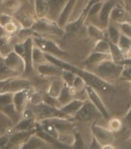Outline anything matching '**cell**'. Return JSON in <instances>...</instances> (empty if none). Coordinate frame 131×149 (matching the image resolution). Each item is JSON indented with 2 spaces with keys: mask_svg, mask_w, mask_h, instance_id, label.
Segmentation results:
<instances>
[{
  "mask_svg": "<svg viewBox=\"0 0 131 149\" xmlns=\"http://www.w3.org/2000/svg\"><path fill=\"white\" fill-rule=\"evenodd\" d=\"M122 76H124L126 78L131 77V66H128L127 67H125Z\"/></svg>",
  "mask_w": 131,
  "mask_h": 149,
  "instance_id": "obj_54",
  "label": "cell"
},
{
  "mask_svg": "<svg viewBox=\"0 0 131 149\" xmlns=\"http://www.w3.org/2000/svg\"><path fill=\"white\" fill-rule=\"evenodd\" d=\"M37 120L22 118L13 126L14 131H29L35 129V125Z\"/></svg>",
  "mask_w": 131,
  "mask_h": 149,
  "instance_id": "obj_24",
  "label": "cell"
},
{
  "mask_svg": "<svg viewBox=\"0 0 131 149\" xmlns=\"http://www.w3.org/2000/svg\"><path fill=\"white\" fill-rule=\"evenodd\" d=\"M117 46L124 53L125 56H126V54L129 51L130 49L131 48V39L121 34V36L119 39V41L117 42Z\"/></svg>",
  "mask_w": 131,
  "mask_h": 149,
  "instance_id": "obj_40",
  "label": "cell"
},
{
  "mask_svg": "<svg viewBox=\"0 0 131 149\" xmlns=\"http://www.w3.org/2000/svg\"><path fill=\"white\" fill-rule=\"evenodd\" d=\"M92 51L110 55V44L108 40L104 39V40L96 41L94 44Z\"/></svg>",
  "mask_w": 131,
  "mask_h": 149,
  "instance_id": "obj_36",
  "label": "cell"
},
{
  "mask_svg": "<svg viewBox=\"0 0 131 149\" xmlns=\"http://www.w3.org/2000/svg\"><path fill=\"white\" fill-rule=\"evenodd\" d=\"M36 108L34 111L36 116V120H42L45 119H71L66 116L64 113L60 111V108L51 107L45 103H42L39 106L35 107Z\"/></svg>",
  "mask_w": 131,
  "mask_h": 149,
  "instance_id": "obj_6",
  "label": "cell"
},
{
  "mask_svg": "<svg viewBox=\"0 0 131 149\" xmlns=\"http://www.w3.org/2000/svg\"><path fill=\"white\" fill-rule=\"evenodd\" d=\"M103 2H96V3L93 5L92 6L89 7V9H88L87 13H86L87 16H96V15H97V14H99L100 9H101V7H102Z\"/></svg>",
  "mask_w": 131,
  "mask_h": 149,
  "instance_id": "obj_47",
  "label": "cell"
},
{
  "mask_svg": "<svg viewBox=\"0 0 131 149\" xmlns=\"http://www.w3.org/2000/svg\"><path fill=\"white\" fill-rule=\"evenodd\" d=\"M11 41V36L0 38V55L2 58L13 50V45Z\"/></svg>",
  "mask_w": 131,
  "mask_h": 149,
  "instance_id": "obj_30",
  "label": "cell"
},
{
  "mask_svg": "<svg viewBox=\"0 0 131 149\" xmlns=\"http://www.w3.org/2000/svg\"><path fill=\"white\" fill-rule=\"evenodd\" d=\"M87 33L92 40L96 41L104 40L105 33L100 27L94 24H89L87 26Z\"/></svg>",
  "mask_w": 131,
  "mask_h": 149,
  "instance_id": "obj_28",
  "label": "cell"
},
{
  "mask_svg": "<svg viewBox=\"0 0 131 149\" xmlns=\"http://www.w3.org/2000/svg\"><path fill=\"white\" fill-rule=\"evenodd\" d=\"M57 140L62 145L69 148H71L75 140L74 132H67V133H61L58 134Z\"/></svg>",
  "mask_w": 131,
  "mask_h": 149,
  "instance_id": "obj_34",
  "label": "cell"
},
{
  "mask_svg": "<svg viewBox=\"0 0 131 149\" xmlns=\"http://www.w3.org/2000/svg\"><path fill=\"white\" fill-rule=\"evenodd\" d=\"M52 123L56 127L58 134L73 132L75 130V125L70 119H50Z\"/></svg>",
  "mask_w": 131,
  "mask_h": 149,
  "instance_id": "obj_21",
  "label": "cell"
},
{
  "mask_svg": "<svg viewBox=\"0 0 131 149\" xmlns=\"http://www.w3.org/2000/svg\"><path fill=\"white\" fill-rule=\"evenodd\" d=\"M85 91L87 93V100L90 101L92 104L96 108L102 118H104L105 120H109L111 118L110 112L98 92L88 85H87Z\"/></svg>",
  "mask_w": 131,
  "mask_h": 149,
  "instance_id": "obj_8",
  "label": "cell"
},
{
  "mask_svg": "<svg viewBox=\"0 0 131 149\" xmlns=\"http://www.w3.org/2000/svg\"><path fill=\"white\" fill-rule=\"evenodd\" d=\"M35 135V129L29 131H14L9 136V145L12 147H19Z\"/></svg>",
  "mask_w": 131,
  "mask_h": 149,
  "instance_id": "obj_15",
  "label": "cell"
},
{
  "mask_svg": "<svg viewBox=\"0 0 131 149\" xmlns=\"http://www.w3.org/2000/svg\"><path fill=\"white\" fill-rule=\"evenodd\" d=\"M109 60H112L111 56L109 55V54H100V53H97V52L92 51L86 57V59L82 61V64L86 66V67L93 68V67H96V65L100 64L103 61Z\"/></svg>",
  "mask_w": 131,
  "mask_h": 149,
  "instance_id": "obj_19",
  "label": "cell"
},
{
  "mask_svg": "<svg viewBox=\"0 0 131 149\" xmlns=\"http://www.w3.org/2000/svg\"><path fill=\"white\" fill-rule=\"evenodd\" d=\"M40 123V126L42 128V130L47 133L49 135L53 137V138L57 139L58 137V131H56V127L53 125V124L52 123L50 119H45V120H38Z\"/></svg>",
  "mask_w": 131,
  "mask_h": 149,
  "instance_id": "obj_31",
  "label": "cell"
},
{
  "mask_svg": "<svg viewBox=\"0 0 131 149\" xmlns=\"http://www.w3.org/2000/svg\"><path fill=\"white\" fill-rule=\"evenodd\" d=\"M45 145L46 144L43 141L38 138L37 136L33 135L26 142L19 146L18 149H40L41 148L44 147Z\"/></svg>",
  "mask_w": 131,
  "mask_h": 149,
  "instance_id": "obj_27",
  "label": "cell"
},
{
  "mask_svg": "<svg viewBox=\"0 0 131 149\" xmlns=\"http://www.w3.org/2000/svg\"><path fill=\"white\" fill-rule=\"evenodd\" d=\"M123 127V121L119 118H112L108 120V129L112 132H118Z\"/></svg>",
  "mask_w": 131,
  "mask_h": 149,
  "instance_id": "obj_41",
  "label": "cell"
},
{
  "mask_svg": "<svg viewBox=\"0 0 131 149\" xmlns=\"http://www.w3.org/2000/svg\"><path fill=\"white\" fill-rule=\"evenodd\" d=\"M24 53L22 58L25 62V71L23 75L29 76L34 73L35 67L33 63V49L34 42L33 36L27 38L24 42Z\"/></svg>",
  "mask_w": 131,
  "mask_h": 149,
  "instance_id": "obj_10",
  "label": "cell"
},
{
  "mask_svg": "<svg viewBox=\"0 0 131 149\" xmlns=\"http://www.w3.org/2000/svg\"><path fill=\"white\" fill-rule=\"evenodd\" d=\"M3 63L12 70L23 76L25 71V62L23 58L12 50L3 58Z\"/></svg>",
  "mask_w": 131,
  "mask_h": 149,
  "instance_id": "obj_12",
  "label": "cell"
},
{
  "mask_svg": "<svg viewBox=\"0 0 131 149\" xmlns=\"http://www.w3.org/2000/svg\"><path fill=\"white\" fill-rule=\"evenodd\" d=\"M121 34L131 39V23L130 22H123L118 25Z\"/></svg>",
  "mask_w": 131,
  "mask_h": 149,
  "instance_id": "obj_44",
  "label": "cell"
},
{
  "mask_svg": "<svg viewBox=\"0 0 131 149\" xmlns=\"http://www.w3.org/2000/svg\"><path fill=\"white\" fill-rule=\"evenodd\" d=\"M2 60H3V58H2V56H1V55H0V62H1V61H2Z\"/></svg>",
  "mask_w": 131,
  "mask_h": 149,
  "instance_id": "obj_57",
  "label": "cell"
},
{
  "mask_svg": "<svg viewBox=\"0 0 131 149\" xmlns=\"http://www.w3.org/2000/svg\"><path fill=\"white\" fill-rule=\"evenodd\" d=\"M101 149H116L113 145H106L101 147Z\"/></svg>",
  "mask_w": 131,
  "mask_h": 149,
  "instance_id": "obj_55",
  "label": "cell"
},
{
  "mask_svg": "<svg viewBox=\"0 0 131 149\" xmlns=\"http://www.w3.org/2000/svg\"><path fill=\"white\" fill-rule=\"evenodd\" d=\"M36 34L40 35H52L58 37H62L65 35L64 29L60 28L56 22L49 20L48 19H40L34 22L31 28Z\"/></svg>",
  "mask_w": 131,
  "mask_h": 149,
  "instance_id": "obj_3",
  "label": "cell"
},
{
  "mask_svg": "<svg viewBox=\"0 0 131 149\" xmlns=\"http://www.w3.org/2000/svg\"><path fill=\"white\" fill-rule=\"evenodd\" d=\"M76 2V0H69L62 10L59 18L56 20V23L60 28L64 29V27L69 22V18L72 16Z\"/></svg>",
  "mask_w": 131,
  "mask_h": 149,
  "instance_id": "obj_18",
  "label": "cell"
},
{
  "mask_svg": "<svg viewBox=\"0 0 131 149\" xmlns=\"http://www.w3.org/2000/svg\"><path fill=\"white\" fill-rule=\"evenodd\" d=\"M86 18H87V16L82 13L79 18L76 19V20L68 22L67 26L64 27L65 35H68V36H74V35H76L79 32L80 28L82 27V23H83Z\"/></svg>",
  "mask_w": 131,
  "mask_h": 149,
  "instance_id": "obj_22",
  "label": "cell"
},
{
  "mask_svg": "<svg viewBox=\"0 0 131 149\" xmlns=\"http://www.w3.org/2000/svg\"><path fill=\"white\" fill-rule=\"evenodd\" d=\"M43 103H45L46 104H48L51 107H56V108H60V103L58 102V100L56 98L52 97L50 96H49L46 93L43 94Z\"/></svg>",
  "mask_w": 131,
  "mask_h": 149,
  "instance_id": "obj_46",
  "label": "cell"
},
{
  "mask_svg": "<svg viewBox=\"0 0 131 149\" xmlns=\"http://www.w3.org/2000/svg\"><path fill=\"white\" fill-rule=\"evenodd\" d=\"M123 121H124V123H126L127 125L131 126V106L130 107V109L128 110L127 114L123 118Z\"/></svg>",
  "mask_w": 131,
  "mask_h": 149,
  "instance_id": "obj_51",
  "label": "cell"
},
{
  "mask_svg": "<svg viewBox=\"0 0 131 149\" xmlns=\"http://www.w3.org/2000/svg\"><path fill=\"white\" fill-rule=\"evenodd\" d=\"M21 74L12 70L3 63V60L0 62V80H6L10 78L21 77Z\"/></svg>",
  "mask_w": 131,
  "mask_h": 149,
  "instance_id": "obj_33",
  "label": "cell"
},
{
  "mask_svg": "<svg viewBox=\"0 0 131 149\" xmlns=\"http://www.w3.org/2000/svg\"><path fill=\"white\" fill-rule=\"evenodd\" d=\"M76 77V75L74 74L73 73L68 71V70H62V74L60 76V77L62 78V80H63L65 84H67L69 87L72 86Z\"/></svg>",
  "mask_w": 131,
  "mask_h": 149,
  "instance_id": "obj_43",
  "label": "cell"
},
{
  "mask_svg": "<svg viewBox=\"0 0 131 149\" xmlns=\"http://www.w3.org/2000/svg\"><path fill=\"white\" fill-rule=\"evenodd\" d=\"M9 144V136L6 134L0 136V149H6Z\"/></svg>",
  "mask_w": 131,
  "mask_h": 149,
  "instance_id": "obj_50",
  "label": "cell"
},
{
  "mask_svg": "<svg viewBox=\"0 0 131 149\" xmlns=\"http://www.w3.org/2000/svg\"><path fill=\"white\" fill-rule=\"evenodd\" d=\"M101 147L102 146L94 139V138L92 137V141L89 146V149H101Z\"/></svg>",
  "mask_w": 131,
  "mask_h": 149,
  "instance_id": "obj_52",
  "label": "cell"
},
{
  "mask_svg": "<svg viewBox=\"0 0 131 149\" xmlns=\"http://www.w3.org/2000/svg\"><path fill=\"white\" fill-rule=\"evenodd\" d=\"M3 6L8 11H15L18 9L19 2V0H5Z\"/></svg>",
  "mask_w": 131,
  "mask_h": 149,
  "instance_id": "obj_48",
  "label": "cell"
},
{
  "mask_svg": "<svg viewBox=\"0 0 131 149\" xmlns=\"http://www.w3.org/2000/svg\"><path fill=\"white\" fill-rule=\"evenodd\" d=\"M116 6L115 0H107L106 2H103L102 7L100 13L98 14L99 21L101 24V29H107L110 23V16L111 13L112 9Z\"/></svg>",
  "mask_w": 131,
  "mask_h": 149,
  "instance_id": "obj_14",
  "label": "cell"
},
{
  "mask_svg": "<svg viewBox=\"0 0 131 149\" xmlns=\"http://www.w3.org/2000/svg\"><path fill=\"white\" fill-rule=\"evenodd\" d=\"M125 67L112 60L103 61L100 64L93 67L90 70L102 80L111 84L122 77Z\"/></svg>",
  "mask_w": 131,
  "mask_h": 149,
  "instance_id": "obj_2",
  "label": "cell"
},
{
  "mask_svg": "<svg viewBox=\"0 0 131 149\" xmlns=\"http://www.w3.org/2000/svg\"><path fill=\"white\" fill-rule=\"evenodd\" d=\"M64 84H65L63 82V80H62V78L60 77H57V79H54V80H52L46 93L49 96L52 97L57 99V97L60 95V92L63 88Z\"/></svg>",
  "mask_w": 131,
  "mask_h": 149,
  "instance_id": "obj_23",
  "label": "cell"
},
{
  "mask_svg": "<svg viewBox=\"0 0 131 149\" xmlns=\"http://www.w3.org/2000/svg\"><path fill=\"white\" fill-rule=\"evenodd\" d=\"M84 101L85 100L73 98L71 101H69V103H67V104L62 106L60 109L68 118H73L74 115L80 109V107H82Z\"/></svg>",
  "mask_w": 131,
  "mask_h": 149,
  "instance_id": "obj_20",
  "label": "cell"
},
{
  "mask_svg": "<svg viewBox=\"0 0 131 149\" xmlns=\"http://www.w3.org/2000/svg\"><path fill=\"white\" fill-rule=\"evenodd\" d=\"M90 130H91L92 137L94 138V139L101 146L106 145H113V143L114 142L115 137L113 132H112L107 127H103L101 125L94 123L92 124Z\"/></svg>",
  "mask_w": 131,
  "mask_h": 149,
  "instance_id": "obj_7",
  "label": "cell"
},
{
  "mask_svg": "<svg viewBox=\"0 0 131 149\" xmlns=\"http://www.w3.org/2000/svg\"><path fill=\"white\" fill-rule=\"evenodd\" d=\"M32 86V82L26 77H17L0 80V93H12L23 91Z\"/></svg>",
  "mask_w": 131,
  "mask_h": 149,
  "instance_id": "obj_5",
  "label": "cell"
},
{
  "mask_svg": "<svg viewBox=\"0 0 131 149\" xmlns=\"http://www.w3.org/2000/svg\"><path fill=\"white\" fill-rule=\"evenodd\" d=\"M107 40L110 42H113L114 44H117L119 39L121 36V33L120 31L119 26L117 24L110 22L108 26L107 27Z\"/></svg>",
  "mask_w": 131,
  "mask_h": 149,
  "instance_id": "obj_26",
  "label": "cell"
},
{
  "mask_svg": "<svg viewBox=\"0 0 131 149\" xmlns=\"http://www.w3.org/2000/svg\"><path fill=\"white\" fill-rule=\"evenodd\" d=\"M124 1L127 2V5H129V6H131V0H124Z\"/></svg>",
  "mask_w": 131,
  "mask_h": 149,
  "instance_id": "obj_56",
  "label": "cell"
},
{
  "mask_svg": "<svg viewBox=\"0 0 131 149\" xmlns=\"http://www.w3.org/2000/svg\"><path fill=\"white\" fill-rule=\"evenodd\" d=\"M0 111L2 112L5 115H6L12 121V123H14V125H16L22 118V115L16 111L13 104L5 105V106H0Z\"/></svg>",
  "mask_w": 131,
  "mask_h": 149,
  "instance_id": "obj_25",
  "label": "cell"
},
{
  "mask_svg": "<svg viewBox=\"0 0 131 149\" xmlns=\"http://www.w3.org/2000/svg\"><path fill=\"white\" fill-rule=\"evenodd\" d=\"M75 140L71 146V149H89V146H87V143L85 142L84 139L82 138V134L80 132L76 131L74 132Z\"/></svg>",
  "mask_w": 131,
  "mask_h": 149,
  "instance_id": "obj_38",
  "label": "cell"
},
{
  "mask_svg": "<svg viewBox=\"0 0 131 149\" xmlns=\"http://www.w3.org/2000/svg\"><path fill=\"white\" fill-rule=\"evenodd\" d=\"M110 44V56H111L112 60L115 62L118 63L120 60H122L125 56V54L120 49L117 44H114L113 42H110L108 40Z\"/></svg>",
  "mask_w": 131,
  "mask_h": 149,
  "instance_id": "obj_37",
  "label": "cell"
},
{
  "mask_svg": "<svg viewBox=\"0 0 131 149\" xmlns=\"http://www.w3.org/2000/svg\"><path fill=\"white\" fill-rule=\"evenodd\" d=\"M36 7V13L40 19H44L48 16L49 13V5L46 0H36L35 3Z\"/></svg>",
  "mask_w": 131,
  "mask_h": 149,
  "instance_id": "obj_29",
  "label": "cell"
},
{
  "mask_svg": "<svg viewBox=\"0 0 131 149\" xmlns=\"http://www.w3.org/2000/svg\"><path fill=\"white\" fill-rule=\"evenodd\" d=\"M12 97L13 93H0V106L12 104Z\"/></svg>",
  "mask_w": 131,
  "mask_h": 149,
  "instance_id": "obj_45",
  "label": "cell"
},
{
  "mask_svg": "<svg viewBox=\"0 0 131 149\" xmlns=\"http://www.w3.org/2000/svg\"><path fill=\"white\" fill-rule=\"evenodd\" d=\"M33 39L34 44L39 47L42 52H44L45 54H49L58 58H61L67 55V52L62 49L53 40L36 33L33 36Z\"/></svg>",
  "mask_w": 131,
  "mask_h": 149,
  "instance_id": "obj_4",
  "label": "cell"
},
{
  "mask_svg": "<svg viewBox=\"0 0 131 149\" xmlns=\"http://www.w3.org/2000/svg\"><path fill=\"white\" fill-rule=\"evenodd\" d=\"M37 74L42 77H60L62 74V70L49 61L38 65L35 67Z\"/></svg>",
  "mask_w": 131,
  "mask_h": 149,
  "instance_id": "obj_13",
  "label": "cell"
},
{
  "mask_svg": "<svg viewBox=\"0 0 131 149\" xmlns=\"http://www.w3.org/2000/svg\"><path fill=\"white\" fill-rule=\"evenodd\" d=\"M101 117L96 108L88 100H85L80 109L76 112L73 118L82 122H89Z\"/></svg>",
  "mask_w": 131,
  "mask_h": 149,
  "instance_id": "obj_9",
  "label": "cell"
},
{
  "mask_svg": "<svg viewBox=\"0 0 131 149\" xmlns=\"http://www.w3.org/2000/svg\"><path fill=\"white\" fill-rule=\"evenodd\" d=\"M49 5V20L56 22L61 12L69 0H46Z\"/></svg>",
  "mask_w": 131,
  "mask_h": 149,
  "instance_id": "obj_16",
  "label": "cell"
},
{
  "mask_svg": "<svg viewBox=\"0 0 131 149\" xmlns=\"http://www.w3.org/2000/svg\"><path fill=\"white\" fill-rule=\"evenodd\" d=\"M86 87H87V84H86V82L82 80V78L80 77H78V76L76 77L75 80H74L73 83V84H72L71 86L72 88L76 92V94L80 93V92L84 91Z\"/></svg>",
  "mask_w": 131,
  "mask_h": 149,
  "instance_id": "obj_42",
  "label": "cell"
},
{
  "mask_svg": "<svg viewBox=\"0 0 131 149\" xmlns=\"http://www.w3.org/2000/svg\"><path fill=\"white\" fill-rule=\"evenodd\" d=\"M46 62H47L46 54L34 44L33 49V63L34 67H37L38 65L42 64Z\"/></svg>",
  "mask_w": 131,
  "mask_h": 149,
  "instance_id": "obj_32",
  "label": "cell"
},
{
  "mask_svg": "<svg viewBox=\"0 0 131 149\" xmlns=\"http://www.w3.org/2000/svg\"><path fill=\"white\" fill-rule=\"evenodd\" d=\"M73 99V97L71 95L70 91H69V87L67 86V84H64L63 88L57 97L58 102L60 103V106L62 107L63 105L67 104L69 101H71Z\"/></svg>",
  "mask_w": 131,
  "mask_h": 149,
  "instance_id": "obj_35",
  "label": "cell"
},
{
  "mask_svg": "<svg viewBox=\"0 0 131 149\" xmlns=\"http://www.w3.org/2000/svg\"><path fill=\"white\" fill-rule=\"evenodd\" d=\"M103 2V0H89V2H88V4H87V7H86V9H85V10L83 11V14H85L86 15V13L87 12V10L89 9V7L92 6L93 5L95 4V3H96V2ZM87 16V15H86Z\"/></svg>",
  "mask_w": 131,
  "mask_h": 149,
  "instance_id": "obj_53",
  "label": "cell"
},
{
  "mask_svg": "<svg viewBox=\"0 0 131 149\" xmlns=\"http://www.w3.org/2000/svg\"><path fill=\"white\" fill-rule=\"evenodd\" d=\"M130 139H131V134H130Z\"/></svg>",
  "mask_w": 131,
  "mask_h": 149,
  "instance_id": "obj_58",
  "label": "cell"
},
{
  "mask_svg": "<svg viewBox=\"0 0 131 149\" xmlns=\"http://www.w3.org/2000/svg\"><path fill=\"white\" fill-rule=\"evenodd\" d=\"M129 21L130 15L124 8L120 6H115L113 7L110 16V22L119 25Z\"/></svg>",
  "mask_w": 131,
  "mask_h": 149,
  "instance_id": "obj_17",
  "label": "cell"
},
{
  "mask_svg": "<svg viewBox=\"0 0 131 149\" xmlns=\"http://www.w3.org/2000/svg\"><path fill=\"white\" fill-rule=\"evenodd\" d=\"M3 28H4L7 33L10 35V36H11L12 34L15 33L16 32L18 31V26H17V25L15 22H12V21L6 25L5 26H3Z\"/></svg>",
  "mask_w": 131,
  "mask_h": 149,
  "instance_id": "obj_49",
  "label": "cell"
},
{
  "mask_svg": "<svg viewBox=\"0 0 131 149\" xmlns=\"http://www.w3.org/2000/svg\"><path fill=\"white\" fill-rule=\"evenodd\" d=\"M46 58L47 61L56 65L62 70L72 72L78 77H81L86 82L87 85L94 88L97 92L101 91L103 93H107V92L112 91L113 90V86L111 84L102 80L101 78L99 77L98 76L96 75L89 70H85L76 67L70 63L62 60L61 58L56 57L49 54H46Z\"/></svg>",
  "mask_w": 131,
  "mask_h": 149,
  "instance_id": "obj_1",
  "label": "cell"
},
{
  "mask_svg": "<svg viewBox=\"0 0 131 149\" xmlns=\"http://www.w3.org/2000/svg\"><path fill=\"white\" fill-rule=\"evenodd\" d=\"M29 103L34 107L39 106L43 103V93L37 91L35 88L29 95Z\"/></svg>",
  "mask_w": 131,
  "mask_h": 149,
  "instance_id": "obj_39",
  "label": "cell"
},
{
  "mask_svg": "<svg viewBox=\"0 0 131 149\" xmlns=\"http://www.w3.org/2000/svg\"><path fill=\"white\" fill-rule=\"evenodd\" d=\"M33 90L34 87L31 86L27 89L13 93L12 104H13V106L16 111L20 113L21 115H22V112L26 108L27 104H29V95Z\"/></svg>",
  "mask_w": 131,
  "mask_h": 149,
  "instance_id": "obj_11",
  "label": "cell"
}]
</instances>
